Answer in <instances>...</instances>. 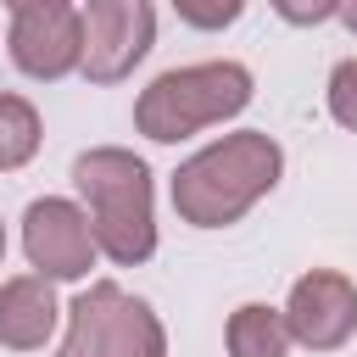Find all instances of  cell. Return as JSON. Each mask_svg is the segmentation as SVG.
<instances>
[{"mask_svg":"<svg viewBox=\"0 0 357 357\" xmlns=\"http://www.w3.org/2000/svg\"><path fill=\"white\" fill-rule=\"evenodd\" d=\"M251 67L245 61H195L151 78L134 100V128L156 145H178L201 128H218L251 106Z\"/></svg>","mask_w":357,"mask_h":357,"instance_id":"3957f363","label":"cell"},{"mask_svg":"<svg viewBox=\"0 0 357 357\" xmlns=\"http://www.w3.org/2000/svg\"><path fill=\"white\" fill-rule=\"evenodd\" d=\"M73 184L84 195V218H89L100 257H112L117 268L151 262V251H156V184H151L145 156H134L123 145H95L73 162Z\"/></svg>","mask_w":357,"mask_h":357,"instance_id":"7a4b0ae2","label":"cell"},{"mask_svg":"<svg viewBox=\"0 0 357 357\" xmlns=\"http://www.w3.org/2000/svg\"><path fill=\"white\" fill-rule=\"evenodd\" d=\"M84 61L78 73L89 84H123L156 45V11L151 0H84Z\"/></svg>","mask_w":357,"mask_h":357,"instance_id":"5b68a950","label":"cell"},{"mask_svg":"<svg viewBox=\"0 0 357 357\" xmlns=\"http://www.w3.org/2000/svg\"><path fill=\"white\" fill-rule=\"evenodd\" d=\"M284 173V151L262 128H240L178 162L173 173V212L190 229H229L240 223Z\"/></svg>","mask_w":357,"mask_h":357,"instance_id":"6da1fadb","label":"cell"},{"mask_svg":"<svg viewBox=\"0 0 357 357\" xmlns=\"http://www.w3.org/2000/svg\"><path fill=\"white\" fill-rule=\"evenodd\" d=\"M229 357H284L290 351V329H284V307L268 301H240L229 312Z\"/></svg>","mask_w":357,"mask_h":357,"instance_id":"30bf717a","label":"cell"},{"mask_svg":"<svg viewBox=\"0 0 357 357\" xmlns=\"http://www.w3.org/2000/svg\"><path fill=\"white\" fill-rule=\"evenodd\" d=\"M173 11H178L190 28H201V33H218V28H229V22L245 11V0H173Z\"/></svg>","mask_w":357,"mask_h":357,"instance_id":"4fadbf2b","label":"cell"},{"mask_svg":"<svg viewBox=\"0 0 357 357\" xmlns=\"http://www.w3.org/2000/svg\"><path fill=\"white\" fill-rule=\"evenodd\" d=\"M329 117L357 134V56L335 61V73H329Z\"/></svg>","mask_w":357,"mask_h":357,"instance_id":"7c38bea8","label":"cell"},{"mask_svg":"<svg viewBox=\"0 0 357 357\" xmlns=\"http://www.w3.org/2000/svg\"><path fill=\"white\" fill-rule=\"evenodd\" d=\"M61 324V301H56V279L45 273H17L0 284V346L11 351H39Z\"/></svg>","mask_w":357,"mask_h":357,"instance_id":"9c48e42d","label":"cell"},{"mask_svg":"<svg viewBox=\"0 0 357 357\" xmlns=\"http://www.w3.org/2000/svg\"><path fill=\"white\" fill-rule=\"evenodd\" d=\"M6 50H11L17 73H28L39 84H56V78L78 73V61H84V22H78L73 6L17 11L11 33H6Z\"/></svg>","mask_w":357,"mask_h":357,"instance_id":"ba28073f","label":"cell"},{"mask_svg":"<svg viewBox=\"0 0 357 357\" xmlns=\"http://www.w3.org/2000/svg\"><path fill=\"white\" fill-rule=\"evenodd\" d=\"M290 28H318V22H329L335 17V0H268Z\"/></svg>","mask_w":357,"mask_h":357,"instance_id":"5bb4252c","label":"cell"},{"mask_svg":"<svg viewBox=\"0 0 357 357\" xmlns=\"http://www.w3.org/2000/svg\"><path fill=\"white\" fill-rule=\"evenodd\" d=\"M56 357H167V329L151 301L128 296L112 279H95L73 296Z\"/></svg>","mask_w":357,"mask_h":357,"instance_id":"277c9868","label":"cell"},{"mask_svg":"<svg viewBox=\"0 0 357 357\" xmlns=\"http://www.w3.org/2000/svg\"><path fill=\"white\" fill-rule=\"evenodd\" d=\"M39 139H45V123H39L33 100L0 89V173L28 167V162L39 156Z\"/></svg>","mask_w":357,"mask_h":357,"instance_id":"8fae6325","label":"cell"},{"mask_svg":"<svg viewBox=\"0 0 357 357\" xmlns=\"http://www.w3.org/2000/svg\"><path fill=\"white\" fill-rule=\"evenodd\" d=\"M284 329L307 351H335L357 335V284L340 268H312L284 296Z\"/></svg>","mask_w":357,"mask_h":357,"instance_id":"52a82bcc","label":"cell"},{"mask_svg":"<svg viewBox=\"0 0 357 357\" xmlns=\"http://www.w3.org/2000/svg\"><path fill=\"white\" fill-rule=\"evenodd\" d=\"M335 17L346 22V33H357V0H335Z\"/></svg>","mask_w":357,"mask_h":357,"instance_id":"2e32d148","label":"cell"},{"mask_svg":"<svg viewBox=\"0 0 357 357\" xmlns=\"http://www.w3.org/2000/svg\"><path fill=\"white\" fill-rule=\"evenodd\" d=\"M22 251H28L33 273H45V279H56V284L84 279V273L95 268V257H100L84 206L67 201V195H39V201H28V212H22Z\"/></svg>","mask_w":357,"mask_h":357,"instance_id":"8992f818","label":"cell"},{"mask_svg":"<svg viewBox=\"0 0 357 357\" xmlns=\"http://www.w3.org/2000/svg\"><path fill=\"white\" fill-rule=\"evenodd\" d=\"M0 257H6V223H0Z\"/></svg>","mask_w":357,"mask_h":357,"instance_id":"e0dca14e","label":"cell"},{"mask_svg":"<svg viewBox=\"0 0 357 357\" xmlns=\"http://www.w3.org/2000/svg\"><path fill=\"white\" fill-rule=\"evenodd\" d=\"M0 6H6L11 17H17V11H45V6H73V0H0Z\"/></svg>","mask_w":357,"mask_h":357,"instance_id":"9a60e30c","label":"cell"}]
</instances>
